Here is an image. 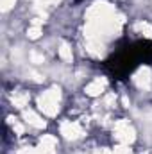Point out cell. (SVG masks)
Segmentation results:
<instances>
[{"label": "cell", "instance_id": "1", "mask_svg": "<svg viewBox=\"0 0 152 154\" xmlns=\"http://www.w3.org/2000/svg\"><path fill=\"white\" fill-rule=\"evenodd\" d=\"M152 61V41L140 39L134 43H123L104 61L106 72L114 79L129 77L141 63Z\"/></svg>", "mask_w": 152, "mask_h": 154}, {"label": "cell", "instance_id": "2", "mask_svg": "<svg viewBox=\"0 0 152 154\" xmlns=\"http://www.w3.org/2000/svg\"><path fill=\"white\" fill-rule=\"evenodd\" d=\"M77 2H81V0H77Z\"/></svg>", "mask_w": 152, "mask_h": 154}]
</instances>
